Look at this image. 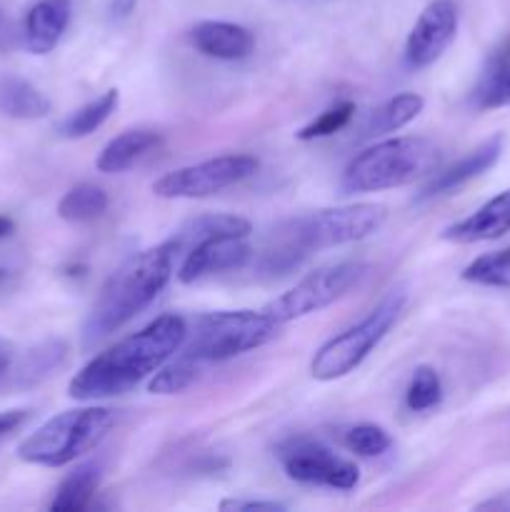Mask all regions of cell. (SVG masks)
I'll use <instances>...</instances> for the list:
<instances>
[{
    "label": "cell",
    "instance_id": "1",
    "mask_svg": "<svg viewBox=\"0 0 510 512\" xmlns=\"http://www.w3.org/2000/svg\"><path fill=\"white\" fill-rule=\"evenodd\" d=\"M188 338V323L175 313H165L130 333L113 348L95 355L68 383V395L80 403L115 398L138 388L145 378L168 363Z\"/></svg>",
    "mask_w": 510,
    "mask_h": 512
},
{
    "label": "cell",
    "instance_id": "2",
    "mask_svg": "<svg viewBox=\"0 0 510 512\" xmlns=\"http://www.w3.org/2000/svg\"><path fill=\"white\" fill-rule=\"evenodd\" d=\"M388 220V210L378 203H355L315 210L283 220L268 235L255 268L265 278H283L298 270L318 250L358 243L378 233Z\"/></svg>",
    "mask_w": 510,
    "mask_h": 512
},
{
    "label": "cell",
    "instance_id": "3",
    "mask_svg": "<svg viewBox=\"0 0 510 512\" xmlns=\"http://www.w3.org/2000/svg\"><path fill=\"white\" fill-rule=\"evenodd\" d=\"M175 263V250L168 240L130 255L118 265L100 288L88 320L83 325V345L93 348L100 340L110 338L143 313L170 283Z\"/></svg>",
    "mask_w": 510,
    "mask_h": 512
},
{
    "label": "cell",
    "instance_id": "4",
    "mask_svg": "<svg viewBox=\"0 0 510 512\" xmlns=\"http://www.w3.org/2000/svg\"><path fill=\"white\" fill-rule=\"evenodd\" d=\"M440 160L443 155L438 145L420 135L378 140L345 165L340 175V190L353 195L403 188L438 173Z\"/></svg>",
    "mask_w": 510,
    "mask_h": 512
},
{
    "label": "cell",
    "instance_id": "5",
    "mask_svg": "<svg viewBox=\"0 0 510 512\" xmlns=\"http://www.w3.org/2000/svg\"><path fill=\"white\" fill-rule=\"evenodd\" d=\"M113 423L115 413L103 405L63 410L18 445V458L40 468H65L98 448Z\"/></svg>",
    "mask_w": 510,
    "mask_h": 512
},
{
    "label": "cell",
    "instance_id": "6",
    "mask_svg": "<svg viewBox=\"0 0 510 512\" xmlns=\"http://www.w3.org/2000/svg\"><path fill=\"white\" fill-rule=\"evenodd\" d=\"M278 328L280 325H275L263 310L205 313L195 320L193 330H188L178 353L205 370L208 365L225 363L270 343L278 335Z\"/></svg>",
    "mask_w": 510,
    "mask_h": 512
},
{
    "label": "cell",
    "instance_id": "7",
    "mask_svg": "<svg viewBox=\"0 0 510 512\" xmlns=\"http://www.w3.org/2000/svg\"><path fill=\"white\" fill-rule=\"evenodd\" d=\"M408 303V290L393 288L360 323L350 325L343 333L333 335L315 350L310 360V375L320 383H333L345 378L355 368L363 365V360L383 343L385 335L395 325V320L403 313Z\"/></svg>",
    "mask_w": 510,
    "mask_h": 512
},
{
    "label": "cell",
    "instance_id": "8",
    "mask_svg": "<svg viewBox=\"0 0 510 512\" xmlns=\"http://www.w3.org/2000/svg\"><path fill=\"white\" fill-rule=\"evenodd\" d=\"M368 273L370 265L360 263V260H340V263L325 265V268L305 275L293 288L285 290L273 303L265 305L263 313L275 325H288L293 320L308 318V315L320 313V310L330 308L340 298H345L350 290L363 283Z\"/></svg>",
    "mask_w": 510,
    "mask_h": 512
},
{
    "label": "cell",
    "instance_id": "9",
    "mask_svg": "<svg viewBox=\"0 0 510 512\" xmlns=\"http://www.w3.org/2000/svg\"><path fill=\"white\" fill-rule=\"evenodd\" d=\"M260 163L255 155L230 153L218 158L203 160V163L185 165V168L170 170L163 178L153 183V193L165 200H195L208 198L220 190L238 185L258 173Z\"/></svg>",
    "mask_w": 510,
    "mask_h": 512
},
{
    "label": "cell",
    "instance_id": "10",
    "mask_svg": "<svg viewBox=\"0 0 510 512\" xmlns=\"http://www.w3.org/2000/svg\"><path fill=\"white\" fill-rule=\"evenodd\" d=\"M285 475L300 485H320L333 490H353L360 480L358 465L335 455L328 445L313 438H290L278 448Z\"/></svg>",
    "mask_w": 510,
    "mask_h": 512
},
{
    "label": "cell",
    "instance_id": "11",
    "mask_svg": "<svg viewBox=\"0 0 510 512\" xmlns=\"http://www.w3.org/2000/svg\"><path fill=\"white\" fill-rule=\"evenodd\" d=\"M458 35V8L453 0H433L418 15L405 40V60L410 68H428Z\"/></svg>",
    "mask_w": 510,
    "mask_h": 512
},
{
    "label": "cell",
    "instance_id": "12",
    "mask_svg": "<svg viewBox=\"0 0 510 512\" xmlns=\"http://www.w3.org/2000/svg\"><path fill=\"white\" fill-rule=\"evenodd\" d=\"M253 248L248 238L238 235H220V238H208L203 243L193 245L183 255V263L178 268V280L183 285H193L198 280L210 278L220 273H235L243 270L253 260Z\"/></svg>",
    "mask_w": 510,
    "mask_h": 512
},
{
    "label": "cell",
    "instance_id": "13",
    "mask_svg": "<svg viewBox=\"0 0 510 512\" xmlns=\"http://www.w3.org/2000/svg\"><path fill=\"white\" fill-rule=\"evenodd\" d=\"M505 148V135H493V138L483 140L475 150H470L468 155H463L460 160H455L453 165H448L445 170H438V173L430 175L425 180L423 188L415 195V203H425V200L443 198V195L455 193L463 185H468L470 180L480 178L483 173H488L495 163L500 160Z\"/></svg>",
    "mask_w": 510,
    "mask_h": 512
},
{
    "label": "cell",
    "instance_id": "14",
    "mask_svg": "<svg viewBox=\"0 0 510 512\" xmlns=\"http://www.w3.org/2000/svg\"><path fill=\"white\" fill-rule=\"evenodd\" d=\"M510 233V190H503L488 203L480 205L475 213L468 218L458 220V223L448 225L440 233V238L455 245H473V243H488V240H498Z\"/></svg>",
    "mask_w": 510,
    "mask_h": 512
},
{
    "label": "cell",
    "instance_id": "15",
    "mask_svg": "<svg viewBox=\"0 0 510 512\" xmlns=\"http://www.w3.org/2000/svg\"><path fill=\"white\" fill-rule=\"evenodd\" d=\"M195 50L215 60H243L253 53L255 38L248 28L225 20H203L190 30Z\"/></svg>",
    "mask_w": 510,
    "mask_h": 512
},
{
    "label": "cell",
    "instance_id": "16",
    "mask_svg": "<svg viewBox=\"0 0 510 512\" xmlns=\"http://www.w3.org/2000/svg\"><path fill=\"white\" fill-rule=\"evenodd\" d=\"M70 23V0H40L25 18V48L33 55H48L63 38Z\"/></svg>",
    "mask_w": 510,
    "mask_h": 512
},
{
    "label": "cell",
    "instance_id": "17",
    "mask_svg": "<svg viewBox=\"0 0 510 512\" xmlns=\"http://www.w3.org/2000/svg\"><path fill=\"white\" fill-rule=\"evenodd\" d=\"M253 233V225L245 218L235 213H205L198 218H190L180 225L178 230H173V235L168 238L170 248L175 250V258L178 255L188 253L193 245L203 243L208 238H220V235H238V238H248Z\"/></svg>",
    "mask_w": 510,
    "mask_h": 512
},
{
    "label": "cell",
    "instance_id": "18",
    "mask_svg": "<svg viewBox=\"0 0 510 512\" xmlns=\"http://www.w3.org/2000/svg\"><path fill=\"white\" fill-rule=\"evenodd\" d=\"M160 143H163L160 133H155V130L150 128L125 130V133L108 140V145L100 150L98 160H95V168H98L100 173L108 175L125 173V170L138 165L143 158H148Z\"/></svg>",
    "mask_w": 510,
    "mask_h": 512
},
{
    "label": "cell",
    "instance_id": "19",
    "mask_svg": "<svg viewBox=\"0 0 510 512\" xmlns=\"http://www.w3.org/2000/svg\"><path fill=\"white\" fill-rule=\"evenodd\" d=\"M0 113L15 120H40L50 113V100L18 75H0Z\"/></svg>",
    "mask_w": 510,
    "mask_h": 512
},
{
    "label": "cell",
    "instance_id": "20",
    "mask_svg": "<svg viewBox=\"0 0 510 512\" xmlns=\"http://www.w3.org/2000/svg\"><path fill=\"white\" fill-rule=\"evenodd\" d=\"M475 110L510 108V48L498 50L470 93Z\"/></svg>",
    "mask_w": 510,
    "mask_h": 512
},
{
    "label": "cell",
    "instance_id": "21",
    "mask_svg": "<svg viewBox=\"0 0 510 512\" xmlns=\"http://www.w3.org/2000/svg\"><path fill=\"white\" fill-rule=\"evenodd\" d=\"M425 108L423 95L418 93H400L395 98L385 100L380 108L370 113V118L363 125V138H380V135L398 133L408 123H413Z\"/></svg>",
    "mask_w": 510,
    "mask_h": 512
},
{
    "label": "cell",
    "instance_id": "22",
    "mask_svg": "<svg viewBox=\"0 0 510 512\" xmlns=\"http://www.w3.org/2000/svg\"><path fill=\"white\" fill-rule=\"evenodd\" d=\"M103 480V470L98 463H83L58 485L55 498L50 500L53 512H80L88 510L93 503L95 493Z\"/></svg>",
    "mask_w": 510,
    "mask_h": 512
},
{
    "label": "cell",
    "instance_id": "23",
    "mask_svg": "<svg viewBox=\"0 0 510 512\" xmlns=\"http://www.w3.org/2000/svg\"><path fill=\"white\" fill-rule=\"evenodd\" d=\"M118 103H120L118 90L115 88L105 90L103 95H98V98L90 100V103L80 105V108L73 110L68 118H63V123L58 125L60 135H63V138H70V140L88 138V135H93L95 130H98L100 125H103L105 120L115 113Z\"/></svg>",
    "mask_w": 510,
    "mask_h": 512
},
{
    "label": "cell",
    "instance_id": "24",
    "mask_svg": "<svg viewBox=\"0 0 510 512\" xmlns=\"http://www.w3.org/2000/svg\"><path fill=\"white\" fill-rule=\"evenodd\" d=\"M110 198L100 185L78 183L60 198L58 215L65 223H90L108 210Z\"/></svg>",
    "mask_w": 510,
    "mask_h": 512
},
{
    "label": "cell",
    "instance_id": "25",
    "mask_svg": "<svg viewBox=\"0 0 510 512\" xmlns=\"http://www.w3.org/2000/svg\"><path fill=\"white\" fill-rule=\"evenodd\" d=\"M460 278L483 288H510V248L478 255L473 263L465 265Z\"/></svg>",
    "mask_w": 510,
    "mask_h": 512
},
{
    "label": "cell",
    "instance_id": "26",
    "mask_svg": "<svg viewBox=\"0 0 510 512\" xmlns=\"http://www.w3.org/2000/svg\"><path fill=\"white\" fill-rule=\"evenodd\" d=\"M443 400V383H440L438 370L430 365H418L410 378L408 393H405V405L413 413H428V410L438 408Z\"/></svg>",
    "mask_w": 510,
    "mask_h": 512
},
{
    "label": "cell",
    "instance_id": "27",
    "mask_svg": "<svg viewBox=\"0 0 510 512\" xmlns=\"http://www.w3.org/2000/svg\"><path fill=\"white\" fill-rule=\"evenodd\" d=\"M65 353H68V348L60 340H50V343H43L35 350H30L20 370L15 373L18 375V385H35L43 378H48L50 370L63 363Z\"/></svg>",
    "mask_w": 510,
    "mask_h": 512
},
{
    "label": "cell",
    "instance_id": "28",
    "mask_svg": "<svg viewBox=\"0 0 510 512\" xmlns=\"http://www.w3.org/2000/svg\"><path fill=\"white\" fill-rule=\"evenodd\" d=\"M353 115H355L353 100H340V103L330 105L328 110H323L318 118L310 120L308 125H303V128L295 133V138L303 140V143H308V140L330 138V135L340 133V130L353 120Z\"/></svg>",
    "mask_w": 510,
    "mask_h": 512
},
{
    "label": "cell",
    "instance_id": "29",
    "mask_svg": "<svg viewBox=\"0 0 510 512\" xmlns=\"http://www.w3.org/2000/svg\"><path fill=\"white\" fill-rule=\"evenodd\" d=\"M345 448L350 453L360 455V458H380L383 453H388L390 445H393V438L385 428L375 423H360L353 425V428L345 433Z\"/></svg>",
    "mask_w": 510,
    "mask_h": 512
},
{
    "label": "cell",
    "instance_id": "30",
    "mask_svg": "<svg viewBox=\"0 0 510 512\" xmlns=\"http://www.w3.org/2000/svg\"><path fill=\"white\" fill-rule=\"evenodd\" d=\"M220 510H285L283 503H275V500H223Z\"/></svg>",
    "mask_w": 510,
    "mask_h": 512
},
{
    "label": "cell",
    "instance_id": "31",
    "mask_svg": "<svg viewBox=\"0 0 510 512\" xmlns=\"http://www.w3.org/2000/svg\"><path fill=\"white\" fill-rule=\"evenodd\" d=\"M28 418V410H5V413H0V438L18 430L23 423H28Z\"/></svg>",
    "mask_w": 510,
    "mask_h": 512
},
{
    "label": "cell",
    "instance_id": "32",
    "mask_svg": "<svg viewBox=\"0 0 510 512\" xmlns=\"http://www.w3.org/2000/svg\"><path fill=\"white\" fill-rule=\"evenodd\" d=\"M135 5H138V0H110V13L115 18H128L135 10Z\"/></svg>",
    "mask_w": 510,
    "mask_h": 512
},
{
    "label": "cell",
    "instance_id": "33",
    "mask_svg": "<svg viewBox=\"0 0 510 512\" xmlns=\"http://www.w3.org/2000/svg\"><path fill=\"white\" fill-rule=\"evenodd\" d=\"M15 233V220L8 215H0V240L10 238Z\"/></svg>",
    "mask_w": 510,
    "mask_h": 512
},
{
    "label": "cell",
    "instance_id": "34",
    "mask_svg": "<svg viewBox=\"0 0 510 512\" xmlns=\"http://www.w3.org/2000/svg\"><path fill=\"white\" fill-rule=\"evenodd\" d=\"M8 368H10V355L0 350V375L8 373Z\"/></svg>",
    "mask_w": 510,
    "mask_h": 512
},
{
    "label": "cell",
    "instance_id": "35",
    "mask_svg": "<svg viewBox=\"0 0 510 512\" xmlns=\"http://www.w3.org/2000/svg\"><path fill=\"white\" fill-rule=\"evenodd\" d=\"M3 278H5V270L0 268V283H3Z\"/></svg>",
    "mask_w": 510,
    "mask_h": 512
}]
</instances>
